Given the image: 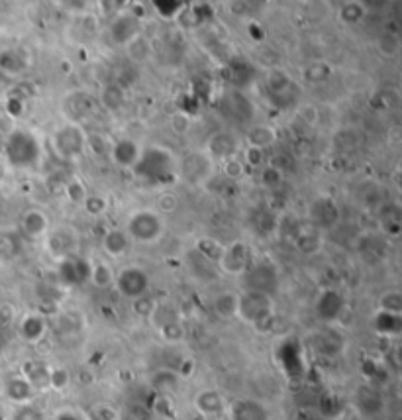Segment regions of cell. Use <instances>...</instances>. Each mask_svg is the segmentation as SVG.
I'll return each instance as SVG.
<instances>
[{
    "label": "cell",
    "instance_id": "74e56055",
    "mask_svg": "<svg viewBox=\"0 0 402 420\" xmlns=\"http://www.w3.org/2000/svg\"><path fill=\"white\" fill-rule=\"evenodd\" d=\"M157 309V304L153 299H149L148 295H144V297H139L134 301V311L139 314V316H151L153 311Z\"/></svg>",
    "mask_w": 402,
    "mask_h": 420
},
{
    "label": "cell",
    "instance_id": "f1b7e54d",
    "mask_svg": "<svg viewBox=\"0 0 402 420\" xmlns=\"http://www.w3.org/2000/svg\"><path fill=\"white\" fill-rule=\"evenodd\" d=\"M0 67H2L6 73L16 75V73H20L22 69L26 67V61H24V57H22L20 54H16V52H4V54L0 55Z\"/></svg>",
    "mask_w": 402,
    "mask_h": 420
},
{
    "label": "cell",
    "instance_id": "7402d4cb",
    "mask_svg": "<svg viewBox=\"0 0 402 420\" xmlns=\"http://www.w3.org/2000/svg\"><path fill=\"white\" fill-rule=\"evenodd\" d=\"M20 332L24 336V340L38 342L43 336V332H45V320H43L42 316H38V314H30V316H26L22 320Z\"/></svg>",
    "mask_w": 402,
    "mask_h": 420
},
{
    "label": "cell",
    "instance_id": "d6a6232c",
    "mask_svg": "<svg viewBox=\"0 0 402 420\" xmlns=\"http://www.w3.org/2000/svg\"><path fill=\"white\" fill-rule=\"evenodd\" d=\"M381 311L382 313L399 314V316H401V313H402V295L401 293H396V291L387 293V295H385V297L381 299Z\"/></svg>",
    "mask_w": 402,
    "mask_h": 420
},
{
    "label": "cell",
    "instance_id": "5b68a950",
    "mask_svg": "<svg viewBox=\"0 0 402 420\" xmlns=\"http://www.w3.org/2000/svg\"><path fill=\"white\" fill-rule=\"evenodd\" d=\"M127 232L134 240H138L141 244H149L155 242L161 232H163V224L161 218L151 210H139L130 218L127 222Z\"/></svg>",
    "mask_w": 402,
    "mask_h": 420
},
{
    "label": "cell",
    "instance_id": "f546056e",
    "mask_svg": "<svg viewBox=\"0 0 402 420\" xmlns=\"http://www.w3.org/2000/svg\"><path fill=\"white\" fill-rule=\"evenodd\" d=\"M153 8H155V12H157L161 18L171 20V18H175V16H180V14H183L185 4H183V2H173V0H169V2L157 0V2H153Z\"/></svg>",
    "mask_w": 402,
    "mask_h": 420
},
{
    "label": "cell",
    "instance_id": "e0dca14e",
    "mask_svg": "<svg viewBox=\"0 0 402 420\" xmlns=\"http://www.w3.org/2000/svg\"><path fill=\"white\" fill-rule=\"evenodd\" d=\"M22 232L30 238H40L47 232V218L40 210H28L22 216Z\"/></svg>",
    "mask_w": 402,
    "mask_h": 420
},
{
    "label": "cell",
    "instance_id": "277c9868",
    "mask_svg": "<svg viewBox=\"0 0 402 420\" xmlns=\"http://www.w3.org/2000/svg\"><path fill=\"white\" fill-rule=\"evenodd\" d=\"M86 146V138L83 130L75 124L63 126L55 132L53 136V150L59 157L63 160H73L77 155H81Z\"/></svg>",
    "mask_w": 402,
    "mask_h": 420
},
{
    "label": "cell",
    "instance_id": "836d02e7",
    "mask_svg": "<svg viewBox=\"0 0 402 420\" xmlns=\"http://www.w3.org/2000/svg\"><path fill=\"white\" fill-rule=\"evenodd\" d=\"M363 6H361L360 2H350V4H346V6H341V10H339V18L346 22V24H355V22H360L363 18Z\"/></svg>",
    "mask_w": 402,
    "mask_h": 420
},
{
    "label": "cell",
    "instance_id": "44dd1931",
    "mask_svg": "<svg viewBox=\"0 0 402 420\" xmlns=\"http://www.w3.org/2000/svg\"><path fill=\"white\" fill-rule=\"evenodd\" d=\"M196 409L201 410L202 414H218L224 409V400L220 393L216 391H202L196 395Z\"/></svg>",
    "mask_w": 402,
    "mask_h": 420
},
{
    "label": "cell",
    "instance_id": "8992f818",
    "mask_svg": "<svg viewBox=\"0 0 402 420\" xmlns=\"http://www.w3.org/2000/svg\"><path fill=\"white\" fill-rule=\"evenodd\" d=\"M279 285L277 279V270L271 263H255L249 265L244 273V287L245 291L252 293H265V295H273Z\"/></svg>",
    "mask_w": 402,
    "mask_h": 420
},
{
    "label": "cell",
    "instance_id": "ffe728a7",
    "mask_svg": "<svg viewBox=\"0 0 402 420\" xmlns=\"http://www.w3.org/2000/svg\"><path fill=\"white\" fill-rule=\"evenodd\" d=\"M233 420H267L263 407L254 400H238L232 409Z\"/></svg>",
    "mask_w": 402,
    "mask_h": 420
},
{
    "label": "cell",
    "instance_id": "7c38bea8",
    "mask_svg": "<svg viewBox=\"0 0 402 420\" xmlns=\"http://www.w3.org/2000/svg\"><path fill=\"white\" fill-rule=\"evenodd\" d=\"M75 236L67 230V228H59L57 232H53L49 240H47V248L52 251L55 258H69V256H73V249H75Z\"/></svg>",
    "mask_w": 402,
    "mask_h": 420
},
{
    "label": "cell",
    "instance_id": "f6af8a7d",
    "mask_svg": "<svg viewBox=\"0 0 402 420\" xmlns=\"http://www.w3.org/2000/svg\"><path fill=\"white\" fill-rule=\"evenodd\" d=\"M247 157H249V165H255V167H257V165H261V162H263V151L252 148L249 153H247Z\"/></svg>",
    "mask_w": 402,
    "mask_h": 420
},
{
    "label": "cell",
    "instance_id": "8fae6325",
    "mask_svg": "<svg viewBox=\"0 0 402 420\" xmlns=\"http://www.w3.org/2000/svg\"><path fill=\"white\" fill-rule=\"evenodd\" d=\"M338 206L332 199H318L310 205V218L318 228H330L338 222Z\"/></svg>",
    "mask_w": 402,
    "mask_h": 420
},
{
    "label": "cell",
    "instance_id": "ab89813d",
    "mask_svg": "<svg viewBox=\"0 0 402 420\" xmlns=\"http://www.w3.org/2000/svg\"><path fill=\"white\" fill-rule=\"evenodd\" d=\"M91 279L95 281L98 287H106L110 281H112V271L108 270L106 265H96V267H93V273H91Z\"/></svg>",
    "mask_w": 402,
    "mask_h": 420
},
{
    "label": "cell",
    "instance_id": "8d00e7d4",
    "mask_svg": "<svg viewBox=\"0 0 402 420\" xmlns=\"http://www.w3.org/2000/svg\"><path fill=\"white\" fill-rule=\"evenodd\" d=\"M12 420H45L42 410H38L32 405H22L20 409L14 412Z\"/></svg>",
    "mask_w": 402,
    "mask_h": 420
},
{
    "label": "cell",
    "instance_id": "5bb4252c",
    "mask_svg": "<svg viewBox=\"0 0 402 420\" xmlns=\"http://www.w3.org/2000/svg\"><path fill=\"white\" fill-rule=\"evenodd\" d=\"M189 265H191L192 273L202 281H210L216 279V267H214V259L210 256H206V254H202L201 249H192L189 251Z\"/></svg>",
    "mask_w": 402,
    "mask_h": 420
},
{
    "label": "cell",
    "instance_id": "7a4b0ae2",
    "mask_svg": "<svg viewBox=\"0 0 402 420\" xmlns=\"http://www.w3.org/2000/svg\"><path fill=\"white\" fill-rule=\"evenodd\" d=\"M6 160L14 167H32L40 160V141L28 130H14L6 140Z\"/></svg>",
    "mask_w": 402,
    "mask_h": 420
},
{
    "label": "cell",
    "instance_id": "cb8c5ba5",
    "mask_svg": "<svg viewBox=\"0 0 402 420\" xmlns=\"http://www.w3.org/2000/svg\"><path fill=\"white\" fill-rule=\"evenodd\" d=\"M357 405L363 414H377L382 409V399L373 389H361L357 393Z\"/></svg>",
    "mask_w": 402,
    "mask_h": 420
},
{
    "label": "cell",
    "instance_id": "6da1fadb",
    "mask_svg": "<svg viewBox=\"0 0 402 420\" xmlns=\"http://www.w3.org/2000/svg\"><path fill=\"white\" fill-rule=\"evenodd\" d=\"M134 175L149 185H167L175 175V162L163 148H148L139 153V160L132 167Z\"/></svg>",
    "mask_w": 402,
    "mask_h": 420
},
{
    "label": "cell",
    "instance_id": "30bf717a",
    "mask_svg": "<svg viewBox=\"0 0 402 420\" xmlns=\"http://www.w3.org/2000/svg\"><path fill=\"white\" fill-rule=\"evenodd\" d=\"M341 311H343V297L338 291L326 289V291L318 297L316 313L322 320L332 322V320H336L339 314H341Z\"/></svg>",
    "mask_w": 402,
    "mask_h": 420
},
{
    "label": "cell",
    "instance_id": "ba28073f",
    "mask_svg": "<svg viewBox=\"0 0 402 420\" xmlns=\"http://www.w3.org/2000/svg\"><path fill=\"white\" fill-rule=\"evenodd\" d=\"M116 287L118 291L122 293L124 297L136 301V299H139V297H144L146 291H148L149 287L148 273H146L144 270H139V267H126V270H122L120 273H118Z\"/></svg>",
    "mask_w": 402,
    "mask_h": 420
},
{
    "label": "cell",
    "instance_id": "1f68e13d",
    "mask_svg": "<svg viewBox=\"0 0 402 420\" xmlns=\"http://www.w3.org/2000/svg\"><path fill=\"white\" fill-rule=\"evenodd\" d=\"M102 102H105L108 108H120L122 102H124V93H122V86L116 85H108L102 91Z\"/></svg>",
    "mask_w": 402,
    "mask_h": 420
},
{
    "label": "cell",
    "instance_id": "4fadbf2b",
    "mask_svg": "<svg viewBox=\"0 0 402 420\" xmlns=\"http://www.w3.org/2000/svg\"><path fill=\"white\" fill-rule=\"evenodd\" d=\"M139 20L134 14H124L120 16L114 26H112V38L116 43H130L138 38Z\"/></svg>",
    "mask_w": 402,
    "mask_h": 420
},
{
    "label": "cell",
    "instance_id": "52a82bcc",
    "mask_svg": "<svg viewBox=\"0 0 402 420\" xmlns=\"http://www.w3.org/2000/svg\"><path fill=\"white\" fill-rule=\"evenodd\" d=\"M91 273H93V265L91 261H86L83 258H77V256H69V258L61 259L59 263V281L69 285V287H79V285H85L86 281L91 279Z\"/></svg>",
    "mask_w": 402,
    "mask_h": 420
},
{
    "label": "cell",
    "instance_id": "e575fe53",
    "mask_svg": "<svg viewBox=\"0 0 402 420\" xmlns=\"http://www.w3.org/2000/svg\"><path fill=\"white\" fill-rule=\"evenodd\" d=\"M69 383H71V375H69L67 369L59 367V369L49 371V385H52L53 389H65Z\"/></svg>",
    "mask_w": 402,
    "mask_h": 420
},
{
    "label": "cell",
    "instance_id": "d4e9b609",
    "mask_svg": "<svg viewBox=\"0 0 402 420\" xmlns=\"http://www.w3.org/2000/svg\"><path fill=\"white\" fill-rule=\"evenodd\" d=\"M375 326L382 334H399L401 332V316L399 314L379 313L375 318Z\"/></svg>",
    "mask_w": 402,
    "mask_h": 420
},
{
    "label": "cell",
    "instance_id": "603a6c76",
    "mask_svg": "<svg viewBox=\"0 0 402 420\" xmlns=\"http://www.w3.org/2000/svg\"><path fill=\"white\" fill-rule=\"evenodd\" d=\"M102 244H105V249L110 256H122L127 249V246H130L127 236L122 230H108L105 234Z\"/></svg>",
    "mask_w": 402,
    "mask_h": 420
},
{
    "label": "cell",
    "instance_id": "ee69618b",
    "mask_svg": "<svg viewBox=\"0 0 402 420\" xmlns=\"http://www.w3.org/2000/svg\"><path fill=\"white\" fill-rule=\"evenodd\" d=\"M261 179H263V185L267 187H275L281 181V171L275 169V167H267L263 173H261Z\"/></svg>",
    "mask_w": 402,
    "mask_h": 420
},
{
    "label": "cell",
    "instance_id": "60d3db41",
    "mask_svg": "<svg viewBox=\"0 0 402 420\" xmlns=\"http://www.w3.org/2000/svg\"><path fill=\"white\" fill-rule=\"evenodd\" d=\"M67 194L71 196L73 203H85L86 191L85 187L79 183V181H71V183L67 185Z\"/></svg>",
    "mask_w": 402,
    "mask_h": 420
},
{
    "label": "cell",
    "instance_id": "2e32d148",
    "mask_svg": "<svg viewBox=\"0 0 402 420\" xmlns=\"http://www.w3.org/2000/svg\"><path fill=\"white\" fill-rule=\"evenodd\" d=\"M208 150L214 157H218V160H228V157H232L233 153L238 151V141L233 140L232 134H216V136H212L210 141H208Z\"/></svg>",
    "mask_w": 402,
    "mask_h": 420
},
{
    "label": "cell",
    "instance_id": "4316f807",
    "mask_svg": "<svg viewBox=\"0 0 402 420\" xmlns=\"http://www.w3.org/2000/svg\"><path fill=\"white\" fill-rule=\"evenodd\" d=\"M295 242H297V248L300 251H307V254H312L320 248V236H318L316 230H298L295 234Z\"/></svg>",
    "mask_w": 402,
    "mask_h": 420
},
{
    "label": "cell",
    "instance_id": "9a60e30c",
    "mask_svg": "<svg viewBox=\"0 0 402 420\" xmlns=\"http://www.w3.org/2000/svg\"><path fill=\"white\" fill-rule=\"evenodd\" d=\"M139 146L132 140H120L112 148V160L120 167H134L139 160Z\"/></svg>",
    "mask_w": 402,
    "mask_h": 420
},
{
    "label": "cell",
    "instance_id": "484cf974",
    "mask_svg": "<svg viewBox=\"0 0 402 420\" xmlns=\"http://www.w3.org/2000/svg\"><path fill=\"white\" fill-rule=\"evenodd\" d=\"M249 141H252V146H254L255 150L263 151L265 148H269L275 141V132L271 128H267V126H257V128L249 132Z\"/></svg>",
    "mask_w": 402,
    "mask_h": 420
},
{
    "label": "cell",
    "instance_id": "ac0fdd59",
    "mask_svg": "<svg viewBox=\"0 0 402 420\" xmlns=\"http://www.w3.org/2000/svg\"><path fill=\"white\" fill-rule=\"evenodd\" d=\"M6 395L14 403L26 405V400H30L33 397V387L26 378H12L6 381Z\"/></svg>",
    "mask_w": 402,
    "mask_h": 420
},
{
    "label": "cell",
    "instance_id": "d590c367",
    "mask_svg": "<svg viewBox=\"0 0 402 420\" xmlns=\"http://www.w3.org/2000/svg\"><path fill=\"white\" fill-rule=\"evenodd\" d=\"M122 420H151V412L141 405H130L122 412Z\"/></svg>",
    "mask_w": 402,
    "mask_h": 420
},
{
    "label": "cell",
    "instance_id": "4dcf8cb0",
    "mask_svg": "<svg viewBox=\"0 0 402 420\" xmlns=\"http://www.w3.org/2000/svg\"><path fill=\"white\" fill-rule=\"evenodd\" d=\"M179 383V375L175 371H157L153 375V387L157 391H165V389H175Z\"/></svg>",
    "mask_w": 402,
    "mask_h": 420
},
{
    "label": "cell",
    "instance_id": "d6986e66",
    "mask_svg": "<svg viewBox=\"0 0 402 420\" xmlns=\"http://www.w3.org/2000/svg\"><path fill=\"white\" fill-rule=\"evenodd\" d=\"M22 251V238L16 232H0V261H10Z\"/></svg>",
    "mask_w": 402,
    "mask_h": 420
},
{
    "label": "cell",
    "instance_id": "bcb514c9",
    "mask_svg": "<svg viewBox=\"0 0 402 420\" xmlns=\"http://www.w3.org/2000/svg\"><path fill=\"white\" fill-rule=\"evenodd\" d=\"M242 163H238V162H228V165H226V173L228 175H232V177H240L242 175Z\"/></svg>",
    "mask_w": 402,
    "mask_h": 420
},
{
    "label": "cell",
    "instance_id": "83f0119b",
    "mask_svg": "<svg viewBox=\"0 0 402 420\" xmlns=\"http://www.w3.org/2000/svg\"><path fill=\"white\" fill-rule=\"evenodd\" d=\"M214 309L222 318H230L233 314H238V297H233L230 293H222L220 297H216Z\"/></svg>",
    "mask_w": 402,
    "mask_h": 420
},
{
    "label": "cell",
    "instance_id": "b9f144b4",
    "mask_svg": "<svg viewBox=\"0 0 402 420\" xmlns=\"http://www.w3.org/2000/svg\"><path fill=\"white\" fill-rule=\"evenodd\" d=\"M85 208L91 212V215H102L106 208V201L100 199V196H86L85 199Z\"/></svg>",
    "mask_w": 402,
    "mask_h": 420
},
{
    "label": "cell",
    "instance_id": "f35d334b",
    "mask_svg": "<svg viewBox=\"0 0 402 420\" xmlns=\"http://www.w3.org/2000/svg\"><path fill=\"white\" fill-rule=\"evenodd\" d=\"M159 330H161L163 338L169 340V342H179V340H183V336H185V328L180 326V322L167 324V326H163Z\"/></svg>",
    "mask_w": 402,
    "mask_h": 420
},
{
    "label": "cell",
    "instance_id": "3957f363",
    "mask_svg": "<svg viewBox=\"0 0 402 420\" xmlns=\"http://www.w3.org/2000/svg\"><path fill=\"white\" fill-rule=\"evenodd\" d=\"M238 314L245 322L261 326V322L271 320L273 316V299L265 293L245 291L242 297H238Z\"/></svg>",
    "mask_w": 402,
    "mask_h": 420
},
{
    "label": "cell",
    "instance_id": "9c48e42d",
    "mask_svg": "<svg viewBox=\"0 0 402 420\" xmlns=\"http://www.w3.org/2000/svg\"><path fill=\"white\" fill-rule=\"evenodd\" d=\"M220 263L222 267L228 273H233V275H244L247 267L252 265V254H249V248L242 244V242H235L230 248L226 249L220 258Z\"/></svg>",
    "mask_w": 402,
    "mask_h": 420
},
{
    "label": "cell",
    "instance_id": "7bdbcfd3",
    "mask_svg": "<svg viewBox=\"0 0 402 420\" xmlns=\"http://www.w3.org/2000/svg\"><path fill=\"white\" fill-rule=\"evenodd\" d=\"M328 77V67L326 65H310L307 69L308 81H322Z\"/></svg>",
    "mask_w": 402,
    "mask_h": 420
}]
</instances>
